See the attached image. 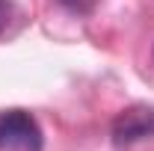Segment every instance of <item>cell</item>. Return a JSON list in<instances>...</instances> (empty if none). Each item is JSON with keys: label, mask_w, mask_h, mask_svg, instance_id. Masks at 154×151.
Masks as SVG:
<instances>
[{"label": "cell", "mask_w": 154, "mask_h": 151, "mask_svg": "<svg viewBox=\"0 0 154 151\" xmlns=\"http://www.w3.org/2000/svg\"><path fill=\"white\" fill-rule=\"evenodd\" d=\"M154 136V107H128L113 119V139L119 145H131Z\"/></svg>", "instance_id": "cell-2"}, {"label": "cell", "mask_w": 154, "mask_h": 151, "mask_svg": "<svg viewBox=\"0 0 154 151\" xmlns=\"http://www.w3.org/2000/svg\"><path fill=\"white\" fill-rule=\"evenodd\" d=\"M65 3H74V0H65Z\"/></svg>", "instance_id": "cell-3"}, {"label": "cell", "mask_w": 154, "mask_h": 151, "mask_svg": "<svg viewBox=\"0 0 154 151\" xmlns=\"http://www.w3.org/2000/svg\"><path fill=\"white\" fill-rule=\"evenodd\" d=\"M42 128L27 110L0 113V151H42Z\"/></svg>", "instance_id": "cell-1"}]
</instances>
